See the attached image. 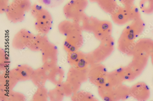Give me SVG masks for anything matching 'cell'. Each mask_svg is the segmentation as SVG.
Instances as JSON below:
<instances>
[{
    "instance_id": "6da1fadb",
    "label": "cell",
    "mask_w": 153,
    "mask_h": 101,
    "mask_svg": "<svg viewBox=\"0 0 153 101\" xmlns=\"http://www.w3.org/2000/svg\"><path fill=\"white\" fill-rule=\"evenodd\" d=\"M30 11L34 20L36 30L41 33H48L51 29L53 24L52 17L50 12L39 4L33 5Z\"/></svg>"
},
{
    "instance_id": "7a4b0ae2",
    "label": "cell",
    "mask_w": 153,
    "mask_h": 101,
    "mask_svg": "<svg viewBox=\"0 0 153 101\" xmlns=\"http://www.w3.org/2000/svg\"><path fill=\"white\" fill-rule=\"evenodd\" d=\"M88 4V0H70L63 7V14L68 19L74 20L85 13Z\"/></svg>"
},
{
    "instance_id": "3957f363",
    "label": "cell",
    "mask_w": 153,
    "mask_h": 101,
    "mask_svg": "<svg viewBox=\"0 0 153 101\" xmlns=\"http://www.w3.org/2000/svg\"><path fill=\"white\" fill-rule=\"evenodd\" d=\"M145 27V23L141 18L132 21L123 30L120 38L127 42L135 43L137 38L143 32Z\"/></svg>"
},
{
    "instance_id": "277c9868",
    "label": "cell",
    "mask_w": 153,
    "mask_h": 101,
    "mask_svg": "<svg viewBox=\"0 0 153 101\" xmlns=\"http://www.w3.org/2000/svg\"><path fill=\"white\" fill-rule=\"evenodd\" d=\"M101 42L98 47L90 53L93 61L103 60L109 56L114 51V40L111 36Z\"/></svg>"
},
{
    "instance_id": "5b68a950",
    "label": "cell",
    "mask_w": 153,
    "mask_h": 101,
    "mask_svg": "<svg viewBox=\"0 0 153 101\" xmlns=\"http://www.w3.org/2000/svg\"><path fill=\"white\" fill-rule=\"evenodd\" d=\"M133 56L132 61L126 68L129 76L133 80L143 73L147 64L149 57L140 55Z\"/></svg>"
},
{
    "instance_id": "8992f818",
    "label": "cell",
    "mask_w": 153,
    "mask_h": 101,
    "mask_svg": "<svg viewBox=\"0 0 153 101\" xmlns=\"http://www.w3.org/2000/svg\"><path fill=\"white\" fill-rule=\"evenodd\" d=\"M25 13L26 12L13 1L9 4L5 13L9 21L16 23L24 20Z\"/></svg>"
},
{
    "instance_id": "52a82bcc",
    "label": "cell",
    "mask_w": 153,
    "mask_h": 101,
    "mask_svg": "<svg viewBox=\"0 0 153 101\" xmlns=\"http://www.w3.org/2000/svg\"><path fill=\"white\" fill-rule=\"evenodd\" d=\"M140 55L149 57L153 55V40L144 38L135 42L133 56Z\"/></svg>"
},
{
    "instance_id": "ba28073f",
    "label": "cell",
    "mask_w": 153,
    "mask_h": 101,
    "mask_svg": "<svg viewBox=\"0 0 153 101\" xmlns=\"http://www.w3.org/2000/svg\"><path fill=\"white\" fill-rule=\"evenodd\" d=\"M150 95L149 88L145 83L138 82L130 88V96L138 101L146 100Z\"/></svg>"
},
{
    "instance_id": "9c48e42d",
    "label": "cell",
    "mask_w": 153,
    "mask_h": 101,
    "mask_svg": "<svg viewBox=\"0 0 153 101\" xmlns=\"http://www.w3.org/2000/svg\"><path fill=\"white\" fill-rule=\"evenodd\" d=\"M83 44L82 32L74 33L67 36L65 47L69 53L78 51Z\"/></svg>"
},
{
    "instance_id": "30bf717a",
    "label": "cell",
    "mask_w": 153,
    "mask_h": 101,
    "mask_svg": "<svg viewBox=\"0 0 153 101\" xmlns=\"http://www.w3.org/2000/svg\"><path fill=\"white\" fill-rule=\"evenodd\" d=\"M112 29L110 22L100 20L93 33L96 38L101 41L111 36Z\"/></svg>"
},
{
    "instance_id": "8fae6325",
    "label": "cell",
    "mask_w": 153,
    "mask_h": 101,
    "mask_svg": "<svg viewBox=\"0 0 153 101\" xmlns=\"http://www.w3.org/2000/svg\"><path fill=\"white\" fill-rule=\"evenodd\" d=\"M100 20L96 17L88 16L85 13L73 21L79 24L82 31L93 33Z\"/></svg>"
},
{
    "instance_id": "7c38bea8",
    "label": "cell",
    "mask_w": 153,
    "mask_h": 101,
    "mask_svg": "<svg viewBox=\"0 0 153 101\" xmlns=\"http://www.w3.org/2000/svg\"><path fill=\"white\" fill-rule=\"evenodd\" d=\"M113 22L120 26H122L131 21L128 9L124 7L119 6L117 9L111 15Z\"/></svg>"
},
{
    "instance_id": "4fadbf2b",
    "label": "cell",
    "mask_w": 153,
    "mask_h": 101,
    "mask_svg": "<svg viewBox=\"0 0 153 101\" xmlns=\"http://www.w3.org/2000/svg\"><path fill=\"white\" fill-rule=\"evenodd\" d=\"M59 31L63 34L68 36L77 32H82V30L79 24L74 21L63 20L59 24Z\"/></svg>"
},
{
    "instance_id": "5bb4252c",
    "label": "cell",
    "mask_w": 153,
    "mask_h": 101,
    "mask_svg": "<svg viewBox=\"0 0 153 101\" xmlns=\"http://www.w3.org/2000/svg\"><path fill=\"white\" fill-rule=\"evenodd\" d=\"M96 3L102 10L111 15L119 6L117 0H97Z\"/></svg>"
},
{
    "instance_id": "9a60e30c",
    "label": "cell",
    "mask_w": 153,
    "mask_h": 101,
    "mask_svg": "<svg viewBox=\"0 0 153 101\" xmlns=\"http://www.w3.org/2000/svg\"><path fill=\"white\" fill-rule=\"evenodd\" d=\"M139 7L143 13L152 14L153 13V0H141Z\"/></svg>"
},
{
    "instance_id": "2e32d148",
    "label": "cell",
    "mask_w": 153,
    "mask_h": 101,
    "mask_svg": "<svg viewBox=\"0 0 153 101\" xmlns=\"http://www.w3.org/2000/svg\"><path fill=\"white\" fill-rule=\"evenodd\" d=\"M38 4L45 8H52L61 5L65 0H37Z\"/></svg>"
},
{
    "instance_id": "e0dca14e",
    "label": "cell",
    "mask_w": 153,
    "mask_h": 101,
    "mask_svg": "<svg viewBox=\"0 0 153 101\" xmlns=\"http://www.w3.org/2000/svg\"><path fill=\"white\" fill-rule=\"evenodd\" d=\"M126 8L128 11L131 21L141 19V15L139 10L134 4Z\"/></svg>"
},
{
    "instance_id": "ac0fdd59",
    "label": "cell",
    "mask_w": 153,
    "mask_h": 101,
    "mask_svg": "<svg viewBox=\"0 0 153 101\" xmlns=\"http://www.w3.org/2000/svg\"><path fill=\"white\" fill-rule=\"evenodd\" d=\"M14 1L25 12L30 11L32 5L30 0H17Z\"/></svg>"
},
{
    "instance_id": "d6986e66",
    "label": "cell",
    "mask_w": 153,
    "mask_h": 101,
    "mask_svg": "<svg viewBox=\"0 0 153 101\" xmlns=\"http://www.w3.org/2000/svg\"><path fill=\"white\" fill-rule=\"evenodd\" d=\"M9 0H0V12L1 14L5 13L9 4Z\"/></svg>"
},
{
    "instance_id": "ffe728a7",
    "label": "cell",
    "mask_w": 153,
    "mask_h": 101,
    "mask_svg": "<svg viewBox=\"0 0 153 101\" xmlns=\"http://www.w3.org/2000/svg\"><path fill=\"white\" fill-rule=\"evenodd\" d=\"M123 7H129L134 4V0H119Z\"/></svg>"
},
{
    "instance_id": "44dd1931",
    "label": "cell",
    "mask_w": 153,
    "mask_h": 101,
    "mask_svg": "<svg viewBox=\"0 0 153 101\" xmlns=\"http://www.w3.org/2000/svg\"><path fill=\"white\" fill-rule=\"evenodd\" d=\"M92 3H96L97 0H89Z\"/></svg>"
},
{
    "instance_id": "7402d4cb",
    "label": "cell",
    "mask_w": 153,
    "mask_h": 101,
    "mask_svg": "<svg viewBox=\"0 0 153 101\" xmlns=\"http://www.w3.org/2000/svg\"><path fill=\"white\" fill-rule=\"evenodd\" d=\"M151 61L152 62V64L153 65V55L151 57Z\"/></svg>"
},
{
    "instance_id": "603a6c76",
    "label": "cell",
    "mask_w": 153,
    "mask_h": 101,
    "mask_svg": "<svg viewBox=\"0 0 153 101\" xmlns=\"http://www.w3.org/2000/svg\"><path fill=\"white\" fill-rule=\"evenodd\" d=\"M13 1H17V0H13Z\"/></svg>"
}]
</instances>
